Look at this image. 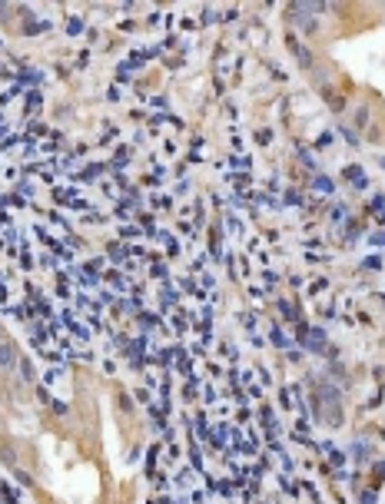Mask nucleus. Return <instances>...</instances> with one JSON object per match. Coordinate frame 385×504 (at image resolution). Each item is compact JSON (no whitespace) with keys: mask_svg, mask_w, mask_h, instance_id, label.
Returning a JSON list of instances; mask_svg holds the SVG:
<instances>
[{"mask_svg":"<svg viewBox=\"0 0 385 504\" xmlns=\"http://www.w3.org/2000/svg\"><path fill=\"white\" fill-rule=\"evenodd\" d=\"M13 359H17V355H13V348H10V345H0V362H4V365H10Z\"/></svg>","mask_w":385,"mask_h":504,"instance_id":"nucleus-1","label":"nucleus"}]
</instances>
